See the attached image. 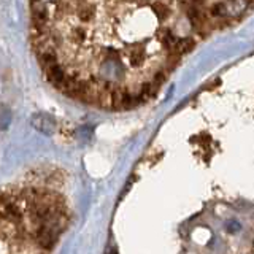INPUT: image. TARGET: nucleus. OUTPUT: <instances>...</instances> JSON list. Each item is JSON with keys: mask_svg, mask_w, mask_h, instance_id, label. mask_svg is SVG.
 Segmentation results:
<instances>
[{"mask_svg": "<svg viewBox=\"0 0 254 254\" xmlns=\"http://www.w3.org/2000/svg\"><path fill=\"white\" fill-rule=\"evenodd\" d=\"M226 230H227L229 234H238L242 230L240 221H237V219H229V221H226Z\"/></svg>", "mask_w": 254, "mask_h": 254, "instance_id": "1", "label": "nucleus"}]
</instances>
